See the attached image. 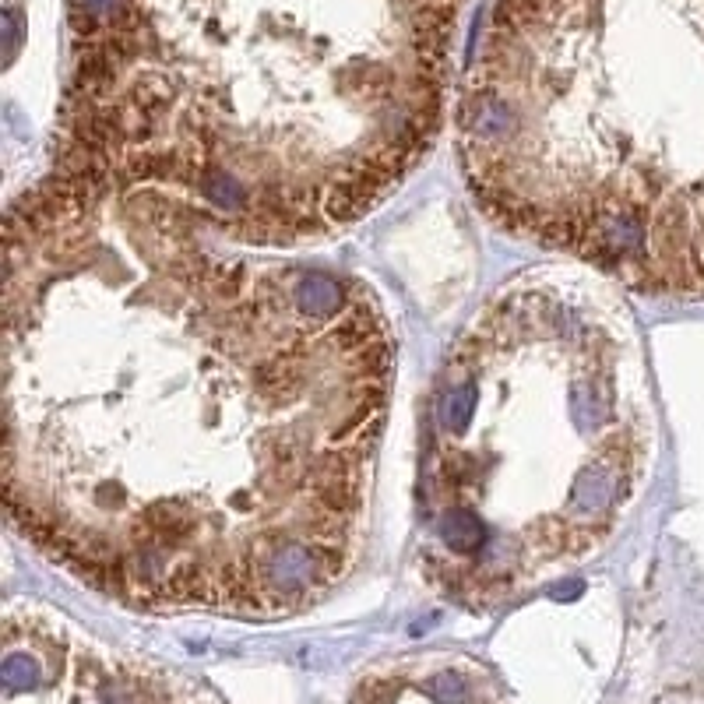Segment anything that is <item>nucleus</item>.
I'll return each instance as SVG.
<instances>
[{"label": "nucleus", "mask_w": 704, "mask_h": 704, "mask_svg": "<svg viewBox=\"0 0 704 704\" xmlns=\"http://www.w3.org/2000/svg\"><path fill=\"white\" fill-rule=\"evenodd\" d=\"M469 0H64L50 166L289 243L356 226L451 110Z\"/></svg>", "instance_id": "nucleus-2"}, {"label": "nucleus", "mask_w": 704, "mask_h": 704, "mask_svg": "<svg viewBox=\"0 0 704 704\" xmlns=\"http://www.w3.org/2000/svg\"><path fill=\"white\" fill-rule=\"evenodd\" d=\"M500 229L641 293H704V0H493L455 99Z\"/></svg>", "instance_id": "nucleus-3"}, {"label": "nucleus", "mask_w": 704, "mask_h": 704, "mask_svg": "<svg viewBox=\"0 0 704 704\" xmlns=\"http://www.w3.org/2000/svg\"><path fill=\"white\" fill-rule=\"evenodd\" d=\"M652 465V409L620 286L585 264L507 279L426 395L419 564L472 609L599 553Z\"/></svg>", "instance_id": "nucleus-4"}, {"label": "nucleus", "mask_w": 704, "mask_h": 704, "mask_svg": "<svg viewBox=\"0 0 704 704\" xmlns=\"http://www.w3.org/2000/svg\"><path fill=\"white\" fill-rule=\"evenodd\" d=\"M395 388L377 293L180 194L46 169L4 226V500L74 581L279 620L367 543Z\"/></svg>", "instance_id": "nucleus-1"}]
</instances>
